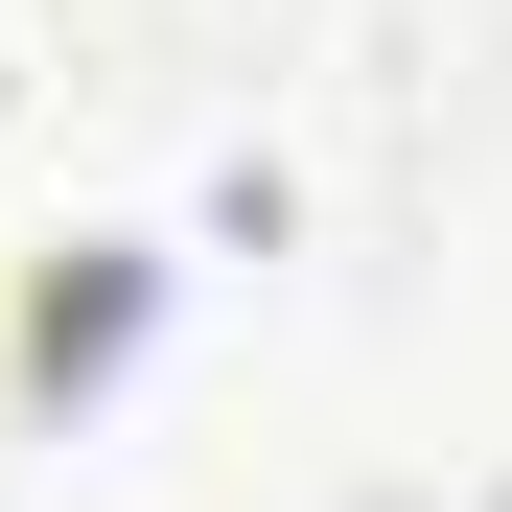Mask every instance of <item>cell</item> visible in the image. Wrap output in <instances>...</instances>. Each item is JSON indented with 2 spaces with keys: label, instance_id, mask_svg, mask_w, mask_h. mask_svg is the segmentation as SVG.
Segmentation results:
<instances>
[{
  "label": "cell",
  "instance_id": "6da1fadb",
  "mask_svg": "<svg viewBox=\"0 0 512 512\" xmlns=\"http://www.w3.org/2000/svg\"><path fill=\"white\" fill-rule=\"evenodd\" d=\"M24 117H47V24L0 0V163H24Z\"/></svg>",
  "mask_w": 512,
  "mask_h": 512
}]
</instances>
